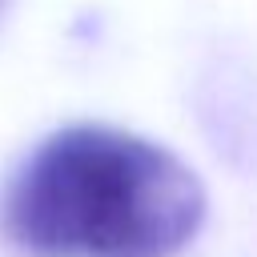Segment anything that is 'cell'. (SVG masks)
<instances>
[{
  "label": "cell",
  "instance_id": "cell-1",
  "mask_svg": "<svg viewBox=\"0 0 257 257\" xmlns=\"http://www.w3.org/2000/svg\"><path fill=\"white\" fill-rule=\"evenodd\" d=\"M201 221L197 173L104 124L52 133L4 197V233L28 257H173Z\"/></svg>",
  "mask_w": 257,
  "mask_h": 257
}]
</instances>
